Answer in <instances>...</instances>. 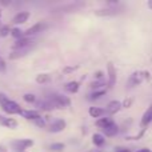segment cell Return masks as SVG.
I'll use <instances>...</instances> for the list:
<instances>
[{
	"label": "cell",
	"mask_w": 152,
	"mask_h": 152,
	"mask_svg": "<svg viewBox=\"0 0 152 152\" xmlns=\"http://www.w3.org/2000/svg\"><path fill=\"white\" fill-rule=\"evenodd\" d=\"M0 107H1V110L4 111L5 113H8V115H20L21 110H23L15 100H11L10 97L5 94H3V92H0Z\"/></svg>",
	"instance_id": "1"
},
{
	"label": "cell",
	"mask_w": 152,
	"mask_h": 152,
	"mask_svg": "<svg viewBox=\"0 0 152 152\" xmlns=\"http://www.w3.org/2000/svg\"><path fill=\"white\" fill-rule=\"evenodd\" d=\"M45 99L51 103L55 108H66L71 104V99L61 94H50Z\"/></svg>",
	"instance_id": "2"
},
{
	"label": "cell",
	"mask_w": 152,
	"mask_h": 152,
	"mask_svg": "<svg viewBox=\"0 0 152 152\" xmlns=\"http://www.w3.org/2000/svg\"><path fill=\"white\" fill-rule=\"evenodd\" d=\"M11 148L13 150V152H26L29 147L34 145V140L31 139H16L12 140L10 143Z\"/></svg>",
	"instance_id": "3"
},
{
	"label": "cell",
	"mask_w": 152,
	"mask_h": 152,
	"mask_svg": "<svg viewBox=\"0 0 152 152\" xmlns=\"http://www.w3.org/2000/svg\"><path fill=\"white\" fill-rule=\"evenodd\" d=\"M145 79V72L143 71H135L134 74L129 75L128 81H127V88H134V87L139 86L144 81Z\"/></svg>",
	"instance_id": "4"
},
{
	"label": "cell",
	"mask_w": 152,
	"mask_h": 152,
	"mask_svg": "<svg viewBox=\"0 0 152 152\" xmlns=\"http://www.w3.org/2000/svg\"><path fill=\"white\" fill-rule=\"evenodd\" d=\"M35 47V40L32 37H21V39L16 40L12 44V51L24 50V48H34Z\"/></svg>",
	"instance_id": "5"
},
{
	"label": "cell",
	"mask_w": 152,
	"mask_h": 152,
	"mask_svg": "<svg viewBox=\"0 0 152 152\" xmlns=\"http://www.w3.org/2000/svg\"><path fill=\"white\" fill-rule=\"evenodd\" d=\"M107 74H108V80H107V87L112 88L115 87L116 80H118V75H116V68L112 63L107 64Z\"/></svg>",
	"instance_id": "6"
},
{
	"label": "cell",
	"mask_w": 152,
	"mask_h": 152,
	"mask_svg": "<svg viewBox=\"0 0 152 152\" xmlns=\"http://www.w3.org/2000/svg\"><path fill=\"white\" fill-rule=\"evenodd\" d=\"M45 23H43V21H39V23H36V24H34L32 27H29L28 29H27L26 32H24V37H32L34 35H36V34H39V32H42L43 29L45 28Z\"/></svg>",
	"instance_id": "7"
},
{
	"label": "cell",
	"mask_w": 152,
	"mask_h": 152,
	"mask_svg": "<svg viewBox=\"0 0 152 152\" xmlns=\"http://www.w3.org/2000/svg\"><path fill=\"white\" fill-rule=\"evenodd\" d=\"M64 128H66V120H63V119H56L53 123H51L50 126H48V131H50L51 134L61 132V131H64Z\"/></svg>",
	"instance_id": "8"
},
{
	"label": "cell",
	"mask_w": 152,
	"mask_h": 152,
	"mask_svg": "<svg viewBox=\"0 0 152 152\" xmlns=\"http://www.w3.org/2000/svg\"><path fill=\"white\" fill-rule=\"evenodd\" d=\"M152 123V103L148 105V108L145 110V112L142 116V121H140V127L142 128H147L148 124Z\"/></svg>",
	"instance_id": "9"
},
{
	"label": "cell",
	"mask_w": 152,
	"mask_h": 152,
	"mask_svg": "<svg viewBox=\"0 0 152 152\" xmlns=\"http://www.w3.org/2000/svg\"><path fill=\"white\" fill-rule=\"evenodd\" d=\"M0 126L10 129H15L18 127V120L13 118H5V116L0 115Z\"/></svg>",
	"instance_id": "10"
},
{
	"label": "cell",
	"mask_w": 152,
	"mask_h": 152,
	"mask_svg": "<svg viewBox=\"0 0 152 152\" xmlns=\"http://www.w3.org/2000/svg\"><path fill=\"white\" fill-rule=\"evenodd\" d=\"M29 16H31V13H29L28 11H21V12H18L15 16H13L12 23L13 24H24L26 21H28Z\"/></svg>",
	"instance_id": "11"
},
{
	"label": "cell",
	"mask_w": 152,
	"mask_h": 152,
	"mask_svg": "<svg viewBox=\"0 0 152 152\" xmlns=\"http://www.w3.org/2000/svg\"><path fill=\"white\" fill-rule=\"evenodd\" d=\"M20 115L23 116L24 119H27V120H37L39 118H42L40 116V112L37 110H21Z\"/></svg>",
	"instance_id": "12"
},
{
	"label": "cell",
	"mask_w": 152,
	"mask_h": 152,
	"mask_svg": "<svg viewBox=\"0 0 152 152\" xmlns=\"http://www.w3.org/2000/svg\"><path fill=\"white\" fill-rule=\"evenodd\" d=\"M120 110H121V102H119V100H112V102H110L107 104V108H105L104 111H107L110 115H115V113H118Z\"/></svg>",
	"instance_id": "13"
},
{
	"label": "cell",
	"mask_w": 152,
	"mask_h": 152,
	"mask_svg": "<svg viewBox=\"0 0 152 152\" xmlns=\"http://www.w3.org/2000/svg\"><path fill=\"white\" fill-rule=\"evenodd\" d=\"M111 124H113V120L111 118H100L96 120V123H95V126L97 127V128H107V127H110Z\"/></svg>",
	"instance_id": "14"
},
{
	"label": "cell",
	"mask_w": 152,
	"mask_h": 152,
	"mask_svg": "<svg viewBox=\"0 0 152 152\" xmlns=\"http://www.w3.org/2000/svg\"><path fill=\"white\" fill-rule=\"evenodd\" d=\"M31 50H32V48H24V50L12 51V52L10 53V59H11V60H15V59H20V58H23V56H26Z\"/></svg>",
	"instance_id": "15"
},
{
	"label": "cell",
	"mask_w": 152,
	"mask_h": 152,
	"mask_svg": "<svg viewBox=\"0 0 152 152\" xmlns=\"http://www.w3.org/2000/svg\"><path fill=\"white\" fill-rule=\"evenodd\" d=\"M36 105L39 107V110H42V111H52V110H55V107H53V105L51 104V103L48 102L47 99L37 100V102H36Z\"/></svg>",
	"instance_id": "16"
},
{
	"label": "cell",
	"mask_w": 152,
	"mask_h": 152,
	"mask_svg": "<svg viewBox=\"0 0 152 152\" xmlns=\"http://www.w3.org/2000/svg\"><path fill=\"white\" fill-rule=\"evenodd\" d=\"M95 13L97 16H113L116 13H119V11L115 10V8H103V10H96Z\"/></svg>",
	"instance_id": "17"
},
{
	"label": "cell",
	"mask_w": 152,
	"mask_h": 152,
	"mask_svg": "<svg viewBox=\"0 0 152 152\" xmlns=\"http://www.w3.org/2000/svg\"><path fill=\"white\" fill-rule=\"evenodd\" d=\"M119 132V127L116 126L115 123L113 124H111L110 127H107V128H104L103 129V136H108V137H112V136H115L116 134Z\"/></svg>",
	"instance_id": "18"
},
{
	"label": "cell",
	"mask_w": 152,
	"mask_h": 152,
	"mask_svg": "<svg viewBox=\"0 0 152 152\" xmlns=\"http://www.w3.org/2000/svg\"><path fill=\"white\" fill-rule=\"evenodd\" d=\"M104 112L105 111L103 110V108H100V107H89V110H88L89 116H91V118H96V119L102 118V116L104 115Z\"/></svg>",
	"instance_id": "19"
},
{
	"label": "cell",
	"mask_w": 152,
	"mask_h": 152,
	"mask_svg": "<svg viewBox=\"0 0 152 152\" xmlns=\"http://www.w3.org/2000/svg\"><path fill=\"white\" fill-rule=\"evenodd\" d=\"M92 143H94L96 147H102V145H104L105 139L102 134H94L92 135Z\"/></svg>",
	"instance_id": "20"
},
{
	"label": "cell",
	"mask_w": 152,
	"mask_h": 152,
	"mask_svg": "<svg viewBox=\"0 0 152 152\" xmlns=\"http://www.w3.org/2000/svg\"><path fill=\"white\" fill-rule=\"evenodd\" d=\"M79 87H80V84L77 83V81H69V83L66 84V91H68L69 94H76V92L79 91Z\"/></svg>",
	"instance_id": "21"
},
{
	"label": "cell",
	"mask_w": 152,
	"mask_h": 152,
	"mask_svg": "<svg viewBox=\"0 0 152 152\" xmlns=\"http://www.w3.org/2000/svg\"><path fill=\"white\" fill-rule=\"evenodd\" d=\"M105 94H107V89H105V88L99 89V91H94V92H92V95L89 96V99H91V100H97V99H100L102 96H104Z\"/></svg>",
	"instance_id": "22"
},
{
	"label": "cell",
	"mask_w": 152,
	"mask_h": 152,
	"mask_svg": "<svg viewBox=\"0 0 152 152\" xmlns=\"http://www.w3.org/2000/svg\"><path fill=\"white\" fill-rule=\"evenodd\" d=\"M11 36H13L16 40L21 39V37H24V32L21 31L20 28H11V32H10Z\"/></svg>",
	"instance_id": "23"
},
{
	"label": "cell",
	"mask_w": 152,
	"mask_h": 152,
	"mask_svg": "<svg viewBox=\"0 0 152 152\" xmlns=\"http://www.w3.org/2000/svg\"><path fill=\"white\" fill-rule=\"evenodd\" d=\"M64 148H66V145L63 143H53V144L50 145V151L52 152H61Z\"/></svg>",
	"instance_id": "24"
},
{
	"label": "cell",
	"mask_w": 152,
	"mask_h": 152,
	"mask_svg": "<svg viewBox=\"0 0 152 152\" xmlns=\"http://www.w3.org/2000/svg\"><path fill=\"white\" fill-rule=\"evenodd\" d=\"M105 86L104 80H96L94 83H91V88L95 89V91H99V89H103V87Z\"/></svg>",
	"instance_id": "25"
},
{
	"label": "cell",
	"mask_w": 152,
	"mask_h": 152,
	"mask_svg": "<svg viewBox=\"0 0 152 152\" xmlns=\"http://www.w3.org/2000/svg\"><path fill=\"white\" fill-rule=\"evenodd\" d=\"M48 80H50V75H47V74H40L36 76V81L39 84H45V83H48Z\"/></svg>",
	"instance_id": "26"
},
{
	"label": "cell",
	"mask_w": 152,
	"mask_h": 152,
	"mask_svg": "<svg viewBox=\"0 0 152 152\" xmlns=\"http://www.w3.org/2000/svg\"><path fill=\"white\" fill-rule=\"evenodd\" d=\"M132 104H134V97H126V99L123 100V103H121V108H131Z\"/></svg>",
	"instance_id": "27"
},
{
	"label": "cell",
	"mask_w": 152,
	"mask_h": 152,
	"mask_svg": "<svg viewBox=\"0 0 152 152\" xmlns=\"http://www.w3.org/2000/svg\"><path fill=\"white\" fill-rule=\"evenodd\" d=\"M10 32H11L10 26H3V27H0V37L8 36V35H10Z\"/></svg>",
	"instance_id": "28"
},
{
	"label": "cell",
	"mask_w": 152,
	"mask_h": 152,
	"mask_svg": "<svg viewBox=\"0 0 152 152\" xmlns=\"http://www.w3.org/2000/svg\"><path fill=\"white\" fill-rule=\"evenodd\" d=\"M23 99H24V102H27V103H36V96H35L34 94H26L23 96Z\"/></svg>",
	"instance_id": "29"
},
{
	"label": "cell",
	"mask_w": 152,
	"mask_h": 152,
	"mask_svg": "<svg viewBox=\"0 0 152 152\" xmlns=\"http://www.w3.org/2000/svg\"><path fill=\"white\" fill-rule=\"evenodd\" d=\"M35 124H36L37 127H42V128H44V127L47 126V123H45V119H44V118H39L37 120H35Z\"/></svg>",
	"instance_id": "30"
},
{
	"label": "cell",
	"mask_w": 152,
	"mask_h": 152,
	"mask_svg": "<svg viewBox=\"0 0 152 152\" xmlns=\"http://www.w3.org/2000/svg\"><path fill=\"white\" fill-rule=\"evenodd\" d=\"M79 68V66H72V67H66V68L63 69L64 74H72V72H75L76 69Z\"/></svg>",
	"instance_id": "31"
},
{
	"label": "cell",
	"mask_w": 152,
	"mask_h": 152,
	"mask_svg": "<svg viewBox=\"0 0 152 152\" xmlns=\"http://www.w3.org/2000/svg\"><path fill=\"white\" fill-rule=\"evenodd\" d=\"M7 69V64H5V60L3 59V56L0 55V72H5Z\"/></svg>",
	"instance_id": "32"
},
{
	"label": "cell",
	"mask_w": 152,
	"mask_h": 152,
	"mask_svg": "<svg viewBox=\"0 0 152 152\" xmlns=\"http://www.w3.org/2000/svg\"><path fill=\"white\" fill-rule=\"evenodd\" d=\"M95 77H96V80H103V77H104V74H103L102 71H97L96 74H95Z\"/></svg>",
	"instance_id": "33"
},
{
	"label": "cell",
	"mask_w": 152,
	"mask_h": 152,
	"mask_svg": "<svg viewBox=\"0 0 152 152\" xmlns=\"http://www.w3.org/2000/svg\"><path fill=\"white\" fill-rule=\"evenodd\" d=\"M0 152H8L7 151V147L4 144H0Z\"/></svg>",
	"instance_id": "34"
},
{
	"label": "cell",
	"mask_w": 152,
	"mask_h": 152,
	"mask_svg": "<svg viewBox=\"0 0 152 152\" xmlns=\"http://www.w3.org/2000/svg\"><path fill=\"white\" fill-rule=\"evenodd\" d=\"M116 152H132V151H129L128 148H119Z\"/></svg>",
	"instance_id": "35"
},
{
	"label": "cell",
	"mask_w": 152,
	"mask_h": 152,
	"mask_svg": "<svg viewBox=\"0 0 152 152\" xmlns=\"http://www.w3.org/2000/svg\"><path fill=\"white\" fill-rule=\"evenodd\" d=\"M136 152H152L150 148H142V150H139V151H136Z\"/></svg>",
	"instance_id": "36"
},
{
	"label": "cell",
	"mask_w": 152,
	"mask_h": 152,
	"mask_svg": "<svg viewBox=\"0 0 152 152\" xmlns=\"http://www.w3.org/2000/svg\"><path fill=\"white\" fill-rule=\"evenodd\" d=\"M148 8H150V10H152V0H150V1H148Z\"/></svg>",
	"instance_id": "37"
},
{
	"label": "cell",
	"mask_w": 152,
	"mask_h": 152,
	"mask_svg": "<svg viewBox=\"0 0 152 152\" xmlns=\"http://www.w3.org/2000/svg\"><path fill=\"white\" fill-rule=\"evenodd\" d=\"M0 20H1V10H0Z\"/></svg>",
	"instance_id": "38"
},
{
	"label": "cell",
	"mask_w": 152,
	"mask_h": 152,
	"mask_svg": "<svg viewBox=\"0 0 152 152\" xmlns=\"http://www.w3.org/2000/svg\"><path fill=\"white\" fill-rule=\"evenodd\" d=\"M26 152H27V151H26Z\"/></svg>",
	"instance_id": "39"
}]
</instances>
